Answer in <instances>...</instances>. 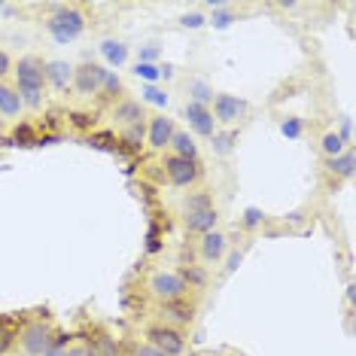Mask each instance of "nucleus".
<instances>
[{
	"label": "nucleus",
	"instance_id": "1",
	"mask_svg": "<svg viewBox=\"0 0 356 356\" xmlns=\"http://www.w3.org/2000/svg\"><path fill=\"white\" fill-rule=\"evenodd\" d=\"M49 34L55 37V43H74V40L86 31V15L74 10V6H55L52 19L46 22Z\"/></svg>",
	"mask_w": 356,
	"mask_h": 356
},
{
	"label": "nucleus",
	"instance_id": "2",
	"mask_svg": "<svg viewBox=\"0 0 356 356\" xmlns=\"http://www.w3.org/2000/svg\"><path fill=\"white\" fill-rule=\"evenodd\" d=\"M52 341V329L46 326L43 320H34V323H25L19 332V344H22V350H25L28 356H40L49 347Z\"/></svg>",
	"mask_w": 356,
	"mask_h": 356
},
{
	"label": "nucleus",
	"instance_id": "3",
	"mask_svg": "<svg viewBox=\"0 0 356 356\" xmlns=\"http://www.w3.org/2000/svg\"><path fill=\"white\" fill-rule=\"evenodd\" d=\"M147 338H149V344L165 356H180L186 350V338L174 326H152L147 332Z\"/></svg>",
	"mask_w": 356,
	"mask_h": 356
},
{
	"label": "nucleus",
	"instance_id": "4",
	"mask_svg": "<svg viewBox=\"0 0 356 356\" xmlns=\"http://www.w3.org/2000/svg\"><path fill=\"white\" fill-rule=\"evenodd\" d=\"M149 289H152V296H159L161 302H174V298H183L186 296V283L180 274H168V271H156L149 277Z\"/></svg>",
	"mask_w": 356,
	"mask_h": 356
},
{
	"label": "nucleus",
	"instance_id": "5",
	"mask_svg": "<svg viewBox=\"0 0 356 356\" xmlns=\"http://www.w3.org/2000/svg\"><path fill=\"white\" fill-rule=\"evenodd\" d=\"M46 64L34 58V55H28V58H19L15 64V76H19V86L15 88H43L46 83Z\"/></svg>",
	"mask_w": 356,
	"mask_h": 356
},
{
	"label": "nucleus",
	"instance_id": "6",
	"mask_svg": "<svg viewBox=\"0 0 356 356\" xmlns=\"http://www.w3.org/2000/svg\"><path fill=\"white\" fill-rule=\"evenodd\" d=\"M165 174H168V180H171L174 186H192L198 180V165L195 161H189V159H180V156H168L165 159Z\"/></svg>",
	"mask_w": 356,
	"mask_h": 356
},
{
	"label": "nucleus",
	"instance_id": "7",
	"mask_svg": "<svg viewBox=\"0 0 356 356\" xmlns=\"http://www.w3.org/2000/svg\"><path fill=\"white\" fill-rule=\"evenodd\" d=\"M213 113H216L213 122L234 125V122H241V119H244V113H247V101L234 98V95H216V101H213Z\"/></svg>",
	"mask_w": 356,
	"mask_h": 356
},
{
	"label": "nucleus",
	"instance_id": "8",
	"mask_svg": "<svg viewBox=\"0 0 356 356\" xmlns=\"http://www.w3.org/2000/svg\"><path fill=\"white\" fill-rule=\"evenodd\" d=\"M186 119H189V125H192V131H195L198 137H213L216 134V122H213V113H210L204 104H195V101H189L186 104Z\"/></svg>",
	"mask_w": 356,
	"mask_h": 356
},
{
	"label": "nucleus",
	"instance_id": "9",
	"mask_svg": "<svg viewBox=\"0 0 356 356\" xmlns=\"http://www.w3.org/2000/svg\"><path fill=\"white\" fill-rule=\"evenodd\" d=\"M101 76L104 67L98 64H83V67H74V86L79 95H98L101 92Z\"/></svg>",
	"mask_w": 356,
	"mask_h": 356
},
{
	"label": "nucleus",
	"instance_id": "10",
	"mask_svg": "<svg viewBox=\"0 0 356 356\" xmlns=\"http://www.w3.org/2000/svg\"><path fill=\"white\" fill-rule=\"evenodd\" d=\"M149 147L152 149H165L168 143H171V137H174V122L168 116H156L149 122Z\"/></svg>",
	"mask_w": 356,
	"mask_h": 356
},
{
	"label": "nucleus",
	"instance_id": "11",
	"mask_svg": "<svg viewBox=\"0 0 356 356\" xmlns=\"http://www.w3.org/2000/svg\"><path fill=\"white\" fill-rule=\"evenodd\" d=\"M216 210L213 207H207V210H198V213H189L186 216V232L189 234H207V232H213L216 229Z\"/></svg>",
	"mask_w": 356,
	"mask_h": 356
},
{
	"label": "nucleus",
	"instance_id": "12",
	"mask_svg": "<svg viewBox=\"0 0 356 356\" xmlns=\"http://www.w3.org/2000/svg\"><path fill=\"white\" fill-rule=\"evenodd\" d=\"M225 253V234L222 232H207L201 234V256L207 259V262H216V259H222Z\"/></svg>",
	"mask_w": 356,
	"mask_h": 356
},
{
	"label": "nucleus",
	"instance_id": "13",
	"mask_svg": "<svg viewBox=\"0 0 356 356\" xmlns=\"http://www.w3.org/2000/svg\"><path fill=\"white\" fill-rule=\"evenodd\" d=\"M43 70H46V79H49L55 88H67L74 83V67H70L67 61H49Z\"/></svg>",
	"mask_w": 356,
	"mask_h": 356
},
{
	"label": "nucleus",
	"instance_id": "14",
	"mask_svg": "<svg viewBox=\"0 0 356 356\" xmlns=\"http://www.w3.org/2000/svg\"><path fill=\"white\" fill-rule=\"evenodd\" d=\"M161 314H165V320H171V323H192L195 307L186 305L183 298H174V302H161Z\"/></svg>",
	"mask_w": 356,
	"mask_h": 356
},
{
	"label": "nucleus",
	"instance_id": "15",
	"mask_svg": "<svg viewBox=\"0 0 356 356\" xmlns=\"http://www.w3.org/2000/svg\"><path fill=\"white\" fill-rule=\"evenodd\" d=\"M86 350L92 353V356H122V350H119V344H116V338L104 335V332H95L92 341L86 344Z\"/></svg>",
	"mask_w": 356,
	"mask_h": 356
},
{
	"label": "nucleus",
	"instance_id": "16",
	"mask_svg": "<svg viewBox=\"0 0 356 356\" xmlns=\"http://www.w3.org/2000/svg\"><path fill=\"white\" fill-rule=\"evenodd\" d=\"M113 116L122 125H137V122H143V104L140 101H119Z\"/></svg>",
	"mask_w": 356,
	"mask_h": 356
},
{
	"label": "nucleus",
	"instance_id": "17",
	"mask_svg": "<svg viewBox=\"0 0 356 356\" xmlns=\"http://www.w3.org/2000/svg\"><path fill=\"white\" fill-rule=\"evenodd\" d=\"M22 110H25V107H22L19 92H15L13 86L0 83V113H3V116H10V119H15Z\"/></svg>",
	"mask_w": 356,
	"mask_h": 356
},
{
	"label": "nucleus",
	"instance_id": "18",
	"mask_svg": "<svg viewBox=\"0 0 356 356\" xmlns=\"http://www.w3.org/2000/svg\"><path fill=\"white\" fill-rule=\"evenodd\" d=\"M168 147H174V156L189 159V161H195V156H198L195 140H192L186 131H174V137H171V143H168Z\"/></svg>",
	"mask_w": 356,
	"mask_h": 356
},
{
	"label": "nucleus",
	"instance_id": "19",
	"mask_svg": "<svg viewBox=\"0 0 356 356\" xmlns=\"http://www.w3.org/2000/svg\"><path fill=\"white\" fill-rule=\"evenodd\" d=\"M15 341H19V326H15V317H0V356L10 353Z\"/></svg>",
	"mask_w": 356,
	"mask_h": 356
},
{
	"label": "nucleus",
	"instance_id": "20",
	"mask_svg": "<svg viewBox=\"0 0 356 356\" xmlns=\"http://www.w3.org/2000/svg\"><path fill=\"white\" fill-rule=\"evenodd\" d=\"M101 52H104V58H107L110 64H125V58H128V46L122 43V40H104L101 43Z\"/></svg>",
	"mask_w": 356,
	"mask_h": 356
},
{
	"label": "nucleus",
	"instance_id": "21",
	"mask_svg": "<svg viewBox=\"0 0 356 356\" xmlns=\"http://www.w3.org/2000/svg\"><path fill=\"white\" fill-rule=\"evenodd\" d=\"M353 149H344L341 156H335V159H329V171L332 174H338V177H353Z\"/></svg>",
	"mask_w": 356,
	"mask_h": 356
},
{
	"label": "nucleus",
	"instance_id": "22",
	"mask_svg": "<svg viewBox=\"0 0 356 356\" xmlns=\"http://www.w3.org/2000/svg\"><path fill=\"white\" fill-rule=\"evenodd\" d=\"M180 277H183V283L189 289H198V286H204L207 283V274H204V268H198V265H183Z\"/></svg>",
	"mask_w": 356,
	"mask_h": 356
},
{
	"label": "nucleus",
	"instance_id": "23",
	"mask_svg": "<svg viewBox=\"0 0 356 356\" xmlns=\"http://www.w3.org/2000/svg\"><path fill=\"white\" fill-rule=\"evenodd\" d=\"M189 95H192V101L204 104V107H207V101H213V88L204 79H189Z\"/></svg>",
	"mask_w": 356,
	"mask_h": 356
},
{
	"label": "nucleus",
	"instance_id": "24",
	"mask_svg": "<svg viewBox=\"0 0 356 356\" xmlns=\"http://www.w3.org/2000/svg\"><path fill=\"white\" fill-rule=\"evenodd\" d=\"M143 137H147V125H143V122H137V125H128V128H125L122 140H125L131 149H137V147H140V143H143Z\"/></svg>",
	"mask_w": 356,
	"mask_h": 356
},
{
	"label": "nucleus",
	"instance_id": "25",
	"mask_svg": "<svg viewBox=\"0 0 356 356\" xmlns=\"http://www.w3.org/2000/svg\"><path fill=\"white\" fill-rule=\"evenodd\" d=\"M210 140H213V149L220 152V156H225V152H232V147H234V140H238V134L234 131H216L213 137H210Z\"/></svg>",
	"mask_w": 356,
	"mask_h": 356
},
{
	"label": "nucleus",
	"instance_id": "26",
	"mask_svg": "<svg viewBox=\"0 0 356 356\" xmlns=\"http://www.w3.org/2000/svg\"><path fill=\"white\" fill-rule=\"evenodd\" d=\"M101 92H104V95H110V98H113V95L122 92V79L113 74V70H107V67H104V76H101Z\"/></svg>",
	"mask_w": 356,
	"mask_h": 356
},
{
	"label": "nucleus",
	"instance_id": "27",
	"mask_svg": "<svg viewBox=\"0 0 356 356\" xmlns=\"http://www.w3.org/2000/svg\"><path fill=\"white\" fill-rule=\"evenodd\" d=\"M210 10H213V19H210V25L213 28H229L234 22V13H229L222 3H210Z\"/></svg>",
	"mask_w": 356,
	"mask_h": 356
},
{
	"label": "nucleus",
	"instance_id": "28",
	"mask_svg": "<svg viewBox=\"0 0 356 356\" xmlns=\"http://www.w3.org/2000/svg\"><path fill=\"white\" fill-rule=\"evenodd\" d=\"M22 98V107H31V110H40V95H43V88H15Z\"/></svg>",
	"mask_w": 356,
	"mask_h": 356
},
{
	"label": "nucleus",
	"instance_id": "29",
	"mask_svg": "<svg viewBox=\"0 0 356 356\" xmlns=\"http://www.w3.org/2000/svg\"><path fill=\"white\" fill-rule=\"evenodd\" d=\"M323 152H326L329 159H335V156H341V152H344V143H341V137H338L335 131L323 137Z\"/></svg>",
	"mask_w": 356,
	"mask_h": 356
},
{
	"label": "nucleus",
	"instance_id": "30",
	"mask_svg": "<svg viewBox=\"0 0 356 356\" xmlns=\"http://www.w3.org/2000/svg\"><path fill=\"white\" fill-rule=\"evenodd\" d=\"M134 74H137V76H143V79H147V83L152 86V83H156V79L161 76V67H156V64H140V61H137Z\"/></svg>",
	"mask_w": 356,
	"mask_h": 356
},
{
	"label": "nucleus",
	"instance_id": "31",
	"mask_svg": "<svg viewBox=\"0 0 356 356\" xmlns=\"http://www.w3.org/2000/svg\"><path fill=\"white\" fill-rule=\"evenodd\" d=\"M207 207H213V204H210V195H192V198H186V216L198 213V210H207Z\"/></svg>",
	"mask_w": 356,
	"mask_h": 356
},
{
	"label": "nucleus",
	"instance_id": "32",
	"mask_svg": "<svg viewBox=\"0 0 356 356\" xmlns=\"http://www.w3.org/2000/svg\"><path fill=\"white\" fill-rule=\"evenodd\" d=\"M143 101H149V104H159V107H165V104H168V95L161 92V88H156V86H147V88H143Z\"/></svg>",
	"mask_w": 356,
	"mask_h": 356
},
{
	"label": "nucleus",
	"instance_id": "33",
	"mask_svg": "<svg viewBox=\"0 0 356 356\" xmlns=\"http://www.w3.org/2000/svg\"><path fill=\"white\" fill-rule=\"evenodd\" d=\"M280 131L286 137H298V134H302V122H298V119H286V122L280 125Z\"/></svg>",
	"mask_w": 356,
	"mask_h": 356
},
{
	"label": "nucleus",
	"instance_id": "34",
	"mask_svg": "<svg viewBox=\"0 0 356 356\" xmlns=\"http://www.w3.org/2000/svg\"><path fill=\"white\" fill-rule=\"evenodd\" d=\"M159 58V46L156 43H149V46H143L140 49V64H152Z\"/></svg>",
	"mask_w": 356,
	"mask_h": 356
},
{
	"label": "nucleus",
	"instance_id": "35",
	"mask_svg": "<svg viewBox=\"0 0 356 356\" xmlns=\"http://www.w3.org/2000/svg\"><path fill=\"white\" fill-rule=\"evenodd\" d=\"M259 222H262V210L250 207V210H247V216H244V225H247V229H253V225H259Z\"/></svg>",
	"mask_w": 356,
	"mask_h": 356
},
{
	"label": "nucleus",
	"instance_id": "36",
	"mask_svg": "<svg viewBox=\"0 0 356 356\" xmlns=\"http://www.w3.org/2000/svg\"><path fill=\"white\" fill-rule=\"evenodd\" d=\"M183 25L186 28H201V25H204V15H198V13H192V15H183Z\"/></svg>",
	"mask_w": 356,
	"mask_h": 356
},
{
	"label": "nucleus",
	"instance_id": "37",
	"mask_svg": "<svg viewBox=\"0 0 356 356\" xmlns=\"http://www.w3.org/2000/svg\"><path fill=\"white\" fill-rule=\"evenodd\" d=\"M134 356H165V353H161V350H156V347H152V344L147 341V344H137Z\"/></svg>",
	"mask_w": 356,
	"mask_h": 356
},
{
	"label": "nucleus",
	"instance_id": "38",
	"mask_svg": "<svg viewBox=\"0 0 356 356\" xmlns=\"http://www.w3.org/2000/svg\"><path fill=\"white\" fill-rule=\"evenodd\" d=\"M10 70H13V61H10V55H6V52H0V79H3L6 74H10Z\"/></svg>",
	"mask_w": 356,
	"mask_h": 356
},
{
	"label": "nucleus",
	"instance_id": "39",
	"mask_svg": "<svg viewBox=\"0 0 356 356\" xmlns=\"http://www.w3.org/2000/svg\"><path fill=\"white\" fill-rule=\"evenodd\" d=\"M70 119H74L76 128H88V125H92V116H86V113H74Z\"/></svg>",
	"mask_w": 356,
	"mask_h": 356
},
{
	"label": "nucleus",
	"instance_id": "40",
	"mask_svg": "<svg viewBox=\"0 0 356 356\" xmlns=\"http://www.w3.org/2000/svg\"><path fill=\"white\" fill-rule=\"evenodd\" d=\"M338 137H341V143H350L353 134H350V119H344L341 122V131H338Z\"/></svg>",
	"mask_w": 356,
	"mask_h": 356
},
{
	"label": "nucleus",
	"instance_id": "41",
	"mask_svg": "<svg viewBox=\"0 0 356 356\" xmlns=\"http://www.w3.org/2000/svg\"><path fill=\"white\" fill-rule=\"evenodd\" d=\"M241 262H244V253H241V250H238V253H232V259H229V271H234Z\"/></svg>",
	"mask_w": 356,
	"mask_h": 356
},
{
	"label": "nucleus",
	"instance_id": "42",
	"mask_svg": "<svg viewBox=\"0 0 356 356\" xmlns=\"http://www.w3.org/2000/svg\"><path fill=\"white\" fill-rule=\"evenodd\" d=\"M64 356H92L86 350V347H67V350H64Z\"/></svg>",
	"mask_w": 356,
	"mask_h": 356
},
{
	"label": "nucleus",
	"instance_id": "43",
	"mask_svg": "<svg viewBox=\"0 0 356 356\" xmlns=\"http://www.w3.org/2000/svg\"><path fill=\"white\" fill-rule=\"evenodd\" d=\"M40 356H64V350H61V347H55V344H49Z\"/></svg>",
	"mask_w": 356,
	"mask_h": 356
},
{
	"label": "nucleus",
	"instance_id": "44",
	"mask_svg": "<svg viewBox=\"0 0 356 356\" xmlns=\"http://www.w3.org/2000/svg\"><path fill=\"white\" fill-rule=\"evenodd\" d=\"M0 10H3V6H0Z\"/></svg>",
	"mask_w": 356,
	"mask_h": 356
}]
</instances>
